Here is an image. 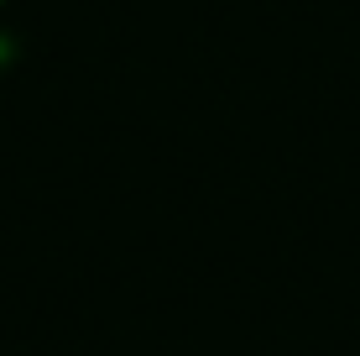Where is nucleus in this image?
Returning <instances> with one entry per match:
<instances>
[{
    "mask_svg": "<svg viewBox=\"0 0 360 356\" xmlns=\"http://www.w3.org/2000/svg\"><path fill=\"white\" fill-rule=\"evenodd\" d=\"M0 6H6V0H0Z\"/></svg>",
    "mask_w": 360,
    "mask_h": 356,
    "instance_id": "obj_1",
    "label": "nucleus"
}]
</instances>
